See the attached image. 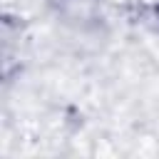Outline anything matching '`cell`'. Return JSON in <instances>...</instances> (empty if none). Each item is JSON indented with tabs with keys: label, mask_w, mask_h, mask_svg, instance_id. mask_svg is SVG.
I'll return each instance as SVG.
<instances>
[{
	"label": "cell",
	"mask_w": 159,
	"mask_h": 159,
	"mask_svg": "<svg viewBox=\"0 0 159 159\" xmlns=\"http://www.w3.org/2000/svg\"><path fill=\"white\" fill-rule=\"evenodd\" d=\"M154 15H157V22H159V5L154 7Z\"/></svg>",
	"instance_id": "1"
}]
</instances>
